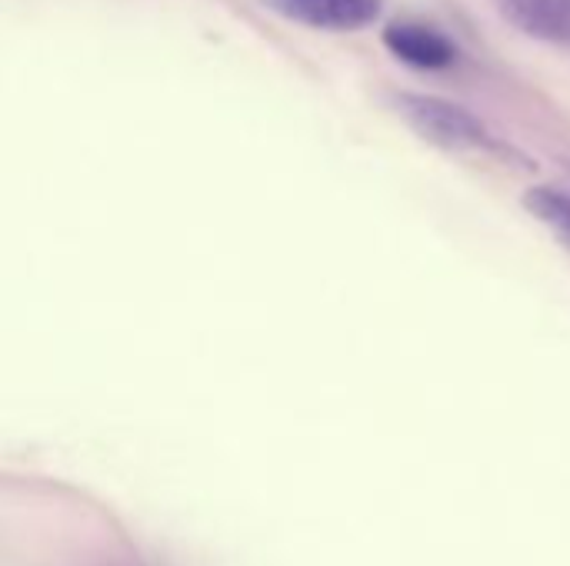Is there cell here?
<instances>
[{
    "label": "cell",
    "mask_w": 570,
    "mask_h": 566,
    "mask_svg": "<svg viewBox=\"0 0 570 566\" xmlns=\"http://www.w3.org/2000/svg\"><path fill=\"white\" fill-rule=\"evenodd\" d=\"M397 110L428 143L441 150H481L494 143L488 127L471 110L451 100L428 97V93H401Z\"/></svg>",
    "instance_id": "6da1fadb"
},
{
    "label": "cell",
    "mask_w": 570,
    "mask_h": 566,
    "mask_svg": "<svg viewBox=\"0 0 570 566\" xmlns=\"http://www.w3.org/2000/svg\"><path fill=\"white\" fill-rule=\"evenodd\" d=\"M264 7L314 30H361L381 17V0H264Z\"/></svg>",
    "instance_id": "7a4b0ae2"
},
{
    "label": "cell",
    "mask_w": 570,
    "mask_h": 566,
    "mask_svg": "<svg viewBox=\"0 0 570 566\" xmlns=\"http://www.w3.org/2000/svg\"><path fill=\"white\" fill-rule=\"evenodd\" d=\"M384 47L397 60L421 70H444L458 60V47L444 33L424 23H391L384 30Z\"/></svg>",
    "instance_id": "3957f363"
},
{
    "label": "cell",
    "mask_w": 570,
    "mask_h": 566,
    "mask_svg": "<svg viewBox=\"0 0 570 566\" xmlns=\"http://www.w3.org/2000/svg\"><path fill=\"white\" fill-rule=\"evenodd\" d=\"M494 7L521 33L570 47V0H494Z\"/></svg>",
    "instance_id": "277c9868"
},
{
    "label": "cell",
    "mask_w": 570,
    "mask_h": 566,
    "mask_svg": "<svg viewBox=\"0 0 570 566\" xmlns=\"http://www.w3.org/2000/svg\"><path fill=\"white\" fill-rule=\"evenodd\" d=\"M524 207L544 224L554 230V237L570 247V197L554 190V187H534L524 193Z\"/></svg>",
    "instance_id": "5b68a950"
}]
</instances>
